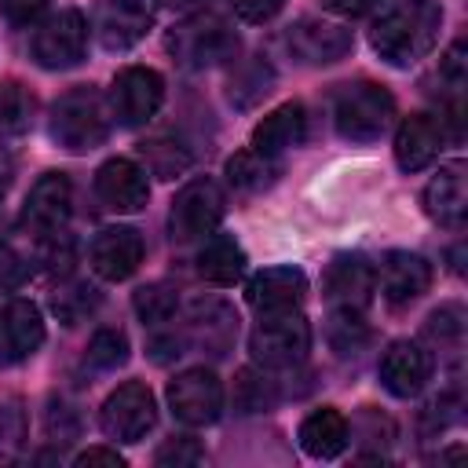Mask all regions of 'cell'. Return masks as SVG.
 Wrapping results in <instances>:
<instances>
[{
  "label": "cell",
  "mask_w": 468,
  "mask_h": 468,
  "mask_svg": "<svg viewBox=\"0 0 468 468\" xmlns=\"http://www.w3.org/2000/svg\"><path fill=\"white\" fill-rule=\"evenodd\" d=\"M154 461L157 464H201L205 461V450L197 446V439H190V435H176V439H168L157 453H154Z\"/></svg>",
  "instance_id": "e575fe53"
},
{
  "label": "cell",
  "mask_w": 468,
  "mask_h": 468,
  "mask_svg": "<svg viewBox=\"0 0 468 468\" xmlns=\"http://www.w3.org/2000/svg\"><path fill=\"white\" fill-rule=\"evenodd\" d=\"M377 282H380V296L388 307H410L431 289V263L420 252L395 249L380 260Z\"/></svg>",
  "instance_id": "9a60e30c"
},
{
  "label": "cell",
  "mask_w": 468,
  "mask_h": 468,
  "mask_svg": "<svg viewBox=\"0 0 468 468\" xmlns=\"http://www.w3.org/2000/svg\"><path fill=\"white\" fill-rule=\"evenodd\" d=\"M143 252H146V245H143V234L135 227H106V230L95 234L88 260H91V271L99 278L124 282L139 271Z\"/></svg>",
  "instance_id": "ac0fdd59"
},
{
  "label": "cell",
  "mask_w": 468,
  "mask_h": 468,
  "mask_svg": "<svg viewBox=\"0 0 468 468\" xmlns=\"http://www.w3.org/2000/svg\"><path fill=\"white\" fill-rule=\"evenodd\" d=\"M190 336L212 355H227L238 336V318L223 300H201L190 311Z\"/></svg>",
  "instance_id": "d4e9b609"
},
{
  "label": "cell",
  "mask_w": 468,
  "mask_h": 468,
  "mask_svg": "<svg viewBox=\"0 0 468 468\" xmlns=\"http://www.w3.org/2000/svg\"><path fill=\"white\" fill-rule=\"evenodd\" d=\"M88 362L95 369H117L128 362V336L121 329H99L88 340Z\"/></svg>",
  "instance_id": "d6a6232c"
},
{
  "label": "cell",
  "mask_w": 468,
  "mask_h": 468,
  "mask_svg": "<svg viewBox=\"0 0 468 468\" xmlns=\"http://www.w3.org/2000/svg\"><path fill=\"white\" fill-rule=\"evenodd\" d=\"M15 172H18V165H15V154H11L7 146H0V197L11 190V183H15Z\"/></svg>",
  "instance_id": "7bdbcfd3"
},
{
  "label": "cell",
  "mask_w": 468,
  "mask_h": 468,
  "mask_svg": "<svg viewBox=\"0 0 468 468\" xmlns=\"http://www.w3.org/2000/svg\"><path fill=\"white\" fill-rule=\"evenodd\" d=\"M154 26V0H99L91 29L106 51H128Z\"/></svg>",
  "instance_id": "4fadbf2b"
},
{
  "label": "cell",
  "mask_w": 468,
  "mask_h": 468,
  "mask_svg": "<svg viewBox=\"0 0 468 468\" xmlns=\"http://www.w3.org/2000/svg\"><path fill=\"white\" fill-rule=\"evenodd\" d=\"M285 44L303 66H333L355 48V33L329 18H300L289 26Z\"/></svg>",
  "instance_id": "5bb4252c"
},
{
  "label": "cell",
  "mask_w": 468,
  "mask_h": 468,
  "mask_svg": "<svg viewBox=\"0 0 468 468\" xmlns=\"http://www.w3.org/2000/svg\"><path fill=\"white\" fill-rule=\"evenodd\" d=\"M88 464H110V468H121L124 457L117 450H106V446H91L84 453H77V468H88Z\"/></svg>",
  "instance_id": "60d3db41"
},
{
  "label": "cell",
  "mask_w": 468,
  "mask_h": 468,
  "mask_svg": "<svg viewBox=\"0 0 468 468\" xmlns=\"http://www.w3.org/2000/svg\"><path fill=\"white\" fill-rule=\"evenodd\" d=\"M245 249L230 234H208L197 252V274L212 285H234L245 274Z\"/></svg>",
  "instance_id": "484cf974"
},
{
  "label": "cell",
  "mask_w": 468,
  "mask_h": 468,
  "mask_svg": "<svg viewBox=\"0 0 468 468\" xmlns=\"http://www.w3.org/2000/svg\"><path fill=\"white\" fill-rule=\"evenodd\" d=\"M168 410L176 420L190 424V428H205L216 424L223 413V384L212 369L194 366L183 369L168 380Z\"/></svg>",
  "instance_id": "30bf717a"
},
{
  "label": "cell",
  "mask_w": 468,
  "mask_h": 468,
  "mask_svg": "<svg viewBox=\"0 0 468 468\" xmlns=\"http://www.w3.org/2000/svg\"><path fill=\"white\" fill-rule=\"evenodd\" d=\"M303 296H307V274L300 267H263L245 285V300L256 314L296 311Z\"/></svg>",
  "instance_id": "2e32d148"
},
{
  "label": "cell",
  "mask_w": 468,
  "mask_h": 468,
  "mask_svg": "<svg viewBox=\"0 0 468 468\" xmlns=\"http://www.w3.org/2000/svg\"><path fill=\"white\" fill-rule=\"evenodd\" d=\"M271 84H274L271 66L260 62V58H252L249 66H241V69L230 77V102H238V106H252L256 99H263V95L271 91Z\"/></svg>",
  "instance_id": "1f68e13d"
},
{
  "label": "cell",
  "mask_w": 468,
  "mask_h": 468,
  "mask_svg": "<svg viewBox=\"0 0 468 468\" xmlns=\"http://www.w3.org/2000/svg\"><path fill=\"white\" fill-rule=\"evenodd\" d=\"M391 117H395V99L384 84L355 80V84H340L333 95V124L351 143L380 139L388 132Z\"/></svg>",
  "instance_id": "3957f363"
},
{
  "label": "cell",
  "mask_w": 468,
  "mask_h": 468,
  "mask_svg": "<svg viewBox=\"0 0 468 468\" xmlns=\"http://www.w3.org/2000/svg\"><path fill=\"white\" fill-rule=\"evenodd\" d=\"M249 351L263 369H292L311 351V325L300 311L260 314V325L249 336Z\"/></svg>",
  "instance_id": "5b68a950"
},
{
  "label": "cell",
  "mask_w": 468,
  "mask_h": 468,
  "mask_svg": "<svg viewBox=\"0 0 468 468\" xmlns=\"http://www.w3.org/2000/svg\"><path fill=\"white\" fill-rule=\"evenodd\" d=\"M139 154H143L146 168H150L154 176H161V179H172V176H179V172L190 168V150L179 146V143L168 139V135H154V139H146V143L139 146Z\"/></svg>",
  "instance_id": "f1b7e54d"
},
{
  "label": "cell",
  "mask_w": 468,
  "mask_h": 468,
  "mask_svg": "<svg viewBox=\"0 0 468 468\" xmlns=\"http://www.w3.org/2000/svg\"><path fill=\"white\" fill-rule=\"evenodd\" d=\"M44 344V314L33 300H11L0 311V362L15 366L40 351Z\"/></svg>",
  "instance_id": "ffe728a7"
},
{
  "label": "cell",
  "mask_w": 468,
  "mask_h": 468,
  "mask_svg": "<svg viewBox=\"0 0 468 468\" xmlns=\"http://www.w3.org/2000/svg\"><path fill=\"white\" fill-rule=\"evenodd\" d=\"M380 0H325V7H333V11H340V15H347V18H358V15H369L373 7H377Z\"/></svg>",
  "instance_id": "b9f144b4"
},
{
  "label": "cell",
  "mask_w": 468,
  "mask_h": 468,
  "mask_svg": "<svg viewBox=\"0 0 468 468\" xmlns=\"http://www.w3.org/2000/svg\"><path fill=\"white\" fill-rule=\"evenodd\" d=\"M88 51V18L77 7H62L37 22L29 55L40 69H73L84 62Z\"/></svg>",
  "instance_id": "8992f818"
},
{
  "label": "cell",
  "mask_w": 468,
  "mask_h": 468,
  "mask_svg": "<svg viewBox=\"0 0 468 468\" xmlns=\"http://www.w3.org/2000/svg\"><path fill=\"white\" fill-rule=\"evenodd\" d=\"M157 424V402L154 391L143 380H124L113 388L99 410V428L113 442H139Z\"/></svg>",
  "instance_id": "ba28073f"
},
{
  "label": "cell",
  "mask_w": 468,
  "mask_h": 468,
  "mask_svg": "<svg viewBox=\"0 0 468 468\" xmlns=\"http://www.w3.org/2000/svg\"><path fill=\"white\" fill-rule=\"evenodd\" d=\"M439 29H442V4L439 0H402L373 22L369 44L388 66L406 69L435 48Z\"/></svg>",
  "instance_id": "6da1fadb"
},
{
  "label": "cell",
  "mask_w": 468,
  "mask_h": 468,
  "mask_svg": "<svg viewBox=\"0 0 468 468\" xmlns=\"http://www.w3.org/2000/svg\"><path fill=\"white\" fill-rule=\"evenodd\" d=\"M95 197L110 212H139L150 201L146 168H139L128 157H110L95 172Z\"/></svg>",
  "instance_id": "e0dca14e"
},
{
  "label": "cell",
  "mask_w": 468,
  "mask_h": 468,
  "mask_svg": "<svg viewBox=\"0 0 468 468\" xmlns=\"http://www.w3.org/2000/svg\"><path fill=\"white\" fill-rule=\"evenodd\" d=\"M165 44L183 69H212L219 62H230L241 48L238 29L219 15H194L179 22Z\"/></svg>",
  "instance_id": "277c9868"
},
{
  "label": "cell",
  "mask_w": 468,
  "mask_h": 468,
  "mask_svg": "<svg viewBox=\"0 0 468 468\" xmlns=\"http://www.w3.org/2000/svg\"><path fill=\"white\" fill-rule=\"evenodd\" d=\"M223 212H227V197H223L219 183L208 179V176H197L172 197L168 230H172L176 241H197V238H208L219 227Z\"/></svg>",
  "instance_id": "52a82bcc"
},
{
  "label": "cell",
  "mask_w": 468,
  "mask_h": 468,
  "mask_svg": "<svg viewBox=\"0 0 468 468\" xmlns=\"http://www.w3.org/2000/svg\"><path fill=\"white\" fill-rule=\"evenodd\" d=\"M377 289V267L362 252H340L325 267L322 296L333 311H366Z\"/></svg>",
  "instance_id": "7c38bea8"
},
{
  "label": "cell",
  "mask_w": 468,
  "mask_h": 468,
  "mask_svg": "<svg viewBox=\"0 0 468 468\" xmlns=\"http://www.w3.org/2000/svg\"><path fill=\"white\" fill-rule=\"evenodd\" d=\"M278 402V391H274V380L267 373H256V369H241L238 380H234V406L241 413H263Z\"/></svg>",
  "instance_id": "f546056e"
},
{
  "label": "cell",
  "mask_w": 468,
  "mask_h": 468,
  "mask_svg": "<svg viewBox=\"0 0 468 468\" xmlns=\"http://www.w3.org/2000/svg\"><path fill=\"white\" fill-rule=\"evenodd\" d=\"M165 102V80L150 66H124L110 88V113L121 128H143Z\"/></svg>",
  "instance_id": "9c48e42d"
},
{
  "label": "cell",
  "mask_w": 468,
  "mask_h": 468,
  "mask_svg": "<svg viewBox=\"0 0 468 468\" xmlns=\"http://www.w3.org/2000/svg\"><path fill=\"white\" fill-rule=\"evenodd\" d=\"M48 135L66 154H88L110 139V113L102 95L91 84L69 88L51 102L48 113Z\"/></svg>",
  "instance_id": "7a4b0ae2"
},
{
  "label": "cell",
  "mask_w": 468,
  "mask_h": 468,
  "mask_svg": "<svg viewBox=\"0 0 468 468\" xmlns=\"http://www.w3.org/2000/svg\"><path fill=\"white\" fill-rule=\"evenodd\" d=\"M33 117H37L33 91L26 84H18V80H0V139L29 132Z\"/></svg>",
  "instance_id": "83f0119b"
},
{
  "label": "cell",
  "mask_w": 468,
  "mask_h": 468,
  "mask_svg": "<svg viewBox=\"0 0 468 468\" xmlns=\"http://www.w3.org/2000/svg\"><path fill=\"white\" fill-rule=\"evenodd\" d=\"M369 340V325L362 322V311H333L329 318V344L336 355H358Z\"/></svg>",
  "instance_id": "4dcf8cb0"
},
{
  "label": "cell",
  "mask_w": 468,
  "mask_h": 468,
  "mask_svg": "<svg viewBox=\"0 0 468 468\" xmlns=\"http://www.w3.org/2000/svg\"><path fill=\"white\" fill-rule=\"evenodd\" d=\"M227 4H230V11H234L241 22H252V26L271 22V18L285 7V0H227Z\"/></svg>",
  "instance_id": "d590c367"
},
{
  "label": "cell",
  "mask_w": 468,
  "mask_h": 468,
  "mask_svg": "<svg viewBox=\"0 0 468 468\" xmlns=\"http://www.w3.org/2000/svg\"><path fill=\"white\" fill-rule=\"evenodd\" d=\"M446 143V121L435 113H410L395 132V161L402 172L428 168Z\"/></svg>",
  "instance_id": "44dd1931"
},
{
  "label": "cell",
  "mask_w": 468,
  "mask_h": 468,
  "mask_svg": "<svg viewBox=\"0 0 468 468\" xmlns=\"http://www.w3.org/2000/svg\"><path fill=\"white\" fill-rule=\"evenodd\" d=\"M55 428H58V439H55V442H69V439L77 435V417H73V410L62 406V402L48 410V435H51Z\"/></svg>",
  "instance_id": "f35d334b"
},
{
  "label": "cell",
  "mask_w": 468,
  "mask_h": 468,
  "mask_svg": "<svg viewBox=\"0 0 468 468\" xmlns=\"http://www.w3.org/2000/svg\"><path fill=\"white\" fill-rule=\"evenodd\" d=\"M278 176H282L278 157H263V154H256V150H241V154H234V157L227 161V179H230V186L241 190V194H260V190L274 186Z\"/></svg>",
  "instance_id": "4316f807"
},
{
  "label": "cell",
  "mask_w": 468,
  "mask_h": 468,
  "mask_svg": "<svg viewBox=\"0 0 468 468\" xmlns=\"http://www.w3.org/2000/svg\"><path fill=\"white\" fill-rule=\"evenodd\" d=\"M461 329H464L461 307H439V311L428 318V336H435L439 344H442V340H461Z\"/></svg>",
  "instance_id": "8d00e7d4"
},
{
  "label": "cell",
  "mask_w": 468,
  "mask_h": 468,
  "mask_svg": "<svg viewBox=\"0 0 468 468\" xmlns=\"http://www.w3.org/2000/svg\"><path fill=\"white\" fill-rule=\"evenodd\" d=\"M424 212L439 227H450V230H457L464 223V212H468V176H464L461 161H450V165H442L431 176V183L424 186Z\"/></svg>",
  "instance_id": "7402d4cb"
},
{
  "label": "cell",
  "mask_w": 468,
  "mask_h": 468,
  "mask_svg": "<svg viewBox=\"0 0 468 468\" xmlns=\"http://www.w3.org/2000/svg\"><path fill=\"white\" fill-rule=\"evenodd\" d=\"M300 446L307 457H318V461H333L344 453L347 446V417L333 406H322L314 413L303 417L300 424Z\"/></svg>",
  "instance_id": "cb8c5ba5"
},
{
  "label": "cell",
  "mask_w": 468,
  "mask_h": 468,
  "mask_svg": "<svg viewBox=\"0 0 468 468\" xmlns=\"http://www.w3.org/2000/svg\"><path fill=\"white\" fill-rule=\"evenodd\" d=\"M132 307H135V314H139L146 325H161V322H168V318L176 314V292L165 289V285H143V289L135 292Z\"/></svg>",
  "instance_id": "836d02e7"
},
{
  "label": "cell",
  "mask_w": 468,
  "mask_h": 468,
  "mask_svg": "<svg viewBox=\"0 0 468 468\" xmlns=\"http://www.w3.org/2000/svg\"><path fill=\"white\" fill-rule=\"evenodd\" d=\"M431 355L417 344V340H391L388 351L380 355V384L395 395V399H413L428 380H431Z\"/></svg>",
  "instance_id": "d6986e66"
},
{
  "label": "cell",
  "mask_w": 468,
  "mask_h": 468,
  "mask_svg": "<svg viewBox=\"0 0 468 468\" xmlns=\"http://www.w3.org/2000/svg\"><path fill=\"white\" fill-rule=\"evenodd\" d=\"M165 7H172V11H194V7H201L205 0H161Z\"/></svg>",
  "instance_id": "ee69618b"
},
{
  "label": "cell",
  "mask_w": 468,
  "mask_h": 468,
  "mask_svg": "<svg viewBox=\"0 0 468 468\" xmlns=\"http://www.w3.org/2000/svg\"><path fill=\"white\" fill-rule=\"evenodd\" d=\"M307 135V113L300 102H282L274 106L256 128H252V139H249V150L263 154V157H282L285 150L300 146Z\"/></svg>",
  "instance_id": "603a6c76"
},
{
  "label": "cell",
  "mask_w": 468,
  "mask_h": 468,
  "mask_svg": "<svg viewBox=\"0 0 468 468\" xmlns=\"http://www.w3.org/2000/svg\"><path fill=\"white\" fill-rule=\"evenodd\" d=\"M44 7H48V0H0V15L11 26H33L44 15Z\"/></svg>",
  "instance_id": "74e56055"
},
{
  "label": "cell",
  "mask_w": 468,
  "mask_h": 468,
  "mask_svg": "<svg viewBox=\"0 0 468 468\" xmlns=\"http://www.w3.org/2000/svg\"><path fill=\"white\" fill-rule=\"evenodd\" d=\"M22 439V413L15 402H0V446H15Z\"/></svg>",
  "instance_id": "ab89813d"
},
{
  "label": "cell",
  "mask_w": 468,
  "mask_h": 468,
  "mask_svg": "<svg viewBox=\"0 0 468 468\" xmlns=\"http://www.w3.org/2000/svg\"><path fill=\"white\" fill-rule=\"evenodd\" d=\"M73 216V183L66 172H44L22 205V227L37 238H58Z\"/></svg>",
  "instance_id": "8fae6325"
}]
</instances>
